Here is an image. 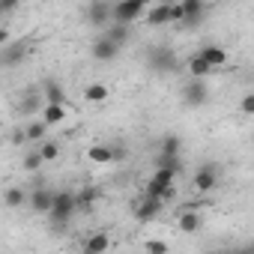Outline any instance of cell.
<instances>
[{
	"label": "cell",
	"mask_w": 254,
	"mask_h": 254,
	"mask_svg": "<svg viewBox=\"0 0 254 254\" xmlns=\"http://www.w3.org/2000/svg\"><path fill=\"white\" fill-rule=\"evenodd\" d=\"M42 108H45V102H42L39 87L24 90V93L18 96V102H15V114H21V117H39V111H42Z\"/></svg>",
	"instance_id": "9"
},
{
	"label": "cell",
	"mask_w": 254,
	"mask_h": 254,
	"mask_svg": "<svg viewBox=\"0 0 254 254\" xmlns=\"http://www.w3.org/2000/svg\"><path fill=\"white\" fill-rule=\"evenodd\" d=\"M111 9H114V3H108V0H90V3L84 6V21H87V27H93V30L111 27Z\"/></svg>",
	"instance_id": "5"
},
{
	"label": "cell",
	"mask_w": 254,
	"mask_h": 254,
	"mask_svg": "<svg viewBox=\"0 0 254 254\" xmlns=\"http://www.w3.org/2000/svg\"><path fill=\"white\" fill-rule=\"evenodd\" d=\"M180 96H183V105H189V108H203V105L209 102L212 93H209L206 81H194V78H189V81L183 84Z\"/></svg>",
	"instance_id": "7"
},
{
	"label": "cell",
	"mask_w": 254,
	"mask_h": 254,
	"mask_svg": "<svg viewBox=\"0 0 254 254\" xmlns=\"http://www.w3.org/2000/svg\"><path fill=\"white\" fill-rule=\"evenodd\" d=\"M111 251V233L108 230H96L84 239V248L81 254H108Z\"/></svg>",
	"instance_id": "12"
},
{
	"label": "cell",
	"mask_w": 254,
	"mask_h": 254,
	"mask_svg": "<svg viewBox=\"0 0 254 254\" xmlns=\"http://www.w3.org/2000/svg\"><path fill=\"white\" fill-rule=\"evenodd\" d=\"M162 200H153V197H138L135 200V206H132V212H135V221H141V224H150V221H156L159 215H162Z\"/></svg>",
	"instance_id": "10"
},
{
	"label": "cell",
	"mask_w": 254,
	"mask_h": 254,
	"mask_svg": "<svg viewBox=\"0 0 254 254\" xmlns=\"http://www.w3.org/2000/svg\"><path fill=\"white\" fill-rule=\"evenodd\" d=\"M120 51H123V48H117V45L108 42L105 36H99V39L90 45V54H93V60H99V63H111V60H117Z\"/></svg>",
	"instance_id": "14"
},
{
	"label": "cell",
	"mask_w": 254,
	"mask_h": 254,
	"mask_svg": "<svg viewBox=\"0 0 254 254\" xmlns=\"http://www.w3.org/2000/svg\"><path fill=\"white\" fill-rule=\"evenodd\" d=\"M51 200H54V191H51V189H33V191H27V203H30V209L39 212V215H48Z\"/></svg>",
	"instance_id": "17"
},
{
	"label": "cell",
	"mask_w": 254,
	"mask_h": 254,
	"mask_svg": "<svg viewBox=\"0 0 254 254\" xmlns=\"http://www.w3.org/2000/svg\"><path fill=\"white\" fill-rule=\"evenodd\" d=\"M3 45H9V30L0 24V48H3Z\"/></svg>",
	"instance_id": "34"
},
{
	"label": "cell",
	"mask_w": 254,
	"mask_h": 254,
	"mask_svg": "<svg viewBox=\"0 0 254 254\" xmlns=\"http://www.w3.org/2000/svg\"><path fill=\"white\" fill-rule=\"evenodd\" d=\"M242 114H254V93H248V96H242Z\"/></svg>",
	"instance_id": "32"
},
{
	"label": "cell",
	"mask_w": 254,
	"mask_h": 254,
	"mask_svg": "<svg viewBox=\"0 0 254 254\" xmlns=\"http://www.w3.org/2000/svg\"><path fill=\"white\" fill-rule=\"evenodd\" d=\"M227 254H254V245H242V248H233Z\"/></svg>",
	"instance_id": "35"
},
{
	"label": "cell",
	"mask_w": 254,
	"mask_h": 254,
	"mask_svg": "<svg viewBox=\"0 0 254 254\" xmlns=\"http://www.w3.org/2000/svg\"><path fill=\"white\" fill-rule=\"evenodd\" d=\"M206 12H209V6L203 0H180V3H174V9H171V18H174V24H180L186 30H194L203 21Z\"/></svg>",
	"instance_id": "2"
},
{
	"label": "cell",
	"mask_w": 254,
	"mask_h": 254,
	"mask_svg": "<svg viewBox=\"0 0 254 254\" xmlns=\"http://www.w3.org/2000/svg\"><path fill=\"white\" fill-rule=\"evenodd\" d=\"M3 203H6L9 209H21V206L27 203V191H24L21 186H9V189H3Z\"/></svg>",
	"instance_id": "25"
},
{
	"label": "cell",
	"mask_w": 254,
	"mask_h": 254,
	"mask_svg": "<svg viewBox=\"0 0 254 254\" xmlns=\"http://www.w3.org/2000/svg\"><path fill=\"white\" fill-rule=\"evenodd\" d=\"M36 153H39V159H42V165H45V162H54V159L60 156V147H57L54 141H42V144L36 147Z\"/></svg>",
	"instance_id": "28"
},
{
	"label": "cell",
	"mask_w": 254,
	"mask_h": 254,
	"mask_svg": "<svg viewBox=\"0 0 254 254\" xmlns=\"http://www.w3.org/2000/svg\"><path fill=\"white\" fill-rule=\"evenodd\" d=\"M0 132H3V126H0Z\"/></svg>",
	"instance_id": "36"
},
{
	"label": "cell",
	"mask_w": 254,
	"mask_h": 254,
	"mask_svg": "<svg viewBox=\"0 0 254 254\" xmlns=\"http://www.w3.org/2000/svg\"><path fill=\"white\" fill-rule=\"evenodd\" d=\"M147 254H168V242L165 239H147Z\"/></svg>",
	"instance_id": "30"
},
{
	"label": "cell",
	"mask_w": 254,
	"mask_h": 254,
	"mask_svg": "<svg viewBox=\"0 0 254 254\" xmlns=\"http://www.w3.org/2000/svg\"><path fill=\"white\" fill-rule=\"evenodd\" d=\"M156 171H168L177 177L183 171V156H156Z\"/></svg>",
	"instance_id": "27"
},
{
	"label": "cell",
	"mask_w": 254,
	"mask_h": 254,
	"mask_svg": "<svg viewBox=\"0 0 254 254\" xmlns=\"http://www.w3.org/2000/svg\"><path fill=\"white\" fill-rule=\"evenodd\" d=\"M218 165L215 162H206V165H200L197 168V174L191 177V186H194V191L197 194H209V191H215V186H218Z\"/></svg>",
	"instance_id": "8"
},
{
	"label": "cell",
	"mask_w": 254,
	"mask_h": 254,
	"mask_svg": "<svg viewBox=\"0 0 254 254\" xmlns=\"http://www.w3.org/2000/svg\"><path fill=\"white\" fill-rule=\"evenodd\" d=\"M200 224H203V218H200V212H194V209H183L180 218H177V227H180L183 233H197Z\"/></svg>",
	"instance_id": "21"
},
{
	"label": "cell",
	"mask_w": 254,
	"mask_h": 254,
	"mask_svg": "<svg viewBox=\"0 0 254 254\" xmlns=\"http://www.w3.org/2000/svg\"><path fill=\"white\" fill-rule=\"evenodd\" d=\"M99 197H102V191H99L96 186H84V189H78V191H75V209H78V212H84V215H90Z\"/></svg>",
	"instance_id": "16"
},
{
	"label": "cell",
	"mask_w": 254,
	"mask_h": 254,
	"mask_svg": "<svg viewBox=\"0 0 254 254\" xmlns=\"http://www.w3.org/2000/svg\"><path fill=\"white\" fill-rule=\"evenodd\" d=\"M27 54H30V48H27V42L24 39H15V42H9V45H3L0 48V66H18V63H24L27 60Z\"/></svg>",
	"instance_id": "11"
},
{
	"label": "cell",
	"mask_w": 254,
	"mask_h": 254,
	"mask_svg": "<svg viewBox=\"0 0 254 254\" xmlns=\"http://www.w3.org/2000/svg\"><path fill=\"white\" fill-rule=\"evenodd\" d=\"M171 9H174V3H156V6H150V9L144 12L147 27H165V24H174Z\"/></svg>",
	"instance_id": "13"
},
{
	"label": "cell",
	"mask_w": 254,
	"mask_h": 254,
	"mask_svg": "<svg viewBox=\"0 0 254 254\" xmlns=\"http://www.w3.org/2000/svg\"><path fill=\"white\" fill-rule=\"evenodd\" d=\"M126 156V147H120V144H93L90 150H87V159L93 162V165H114V162H123Z\"/></svg>",
	"instance_id": "6"
},
{
	"label": "cell",
	"mask_w": 254,
	"mask_h": 254,
	"mask_svg": "<svg viewBox=\"0 0 254 254\" xmlns=\"http://www.w3.org/2000/svg\"><path fill=\"white\" fill-rule=\"evenodd\" d=\"M144 60H147V69L153 75H162V78H168V75H174L180 69V57H177V51L171 45H150Z\"/></svg>",
	"instance_id": "1"
},
{
	"label": "cell",
	"mask_w": 254,
	"mask_h": 254,
	"mask_svg": "<svg viewBox=\"0 0 254 254\" xmlns=\"http://www.w3.org/2000/svg\"><path fill=\"white\" fill-rule=\"evenodd\" d=\"M102 36H105L108 42H114L117 48H123L126 42H129V36H132V27H123V24H111V27H105V30H102Z\"/></svg>",
	"instance_id": "22"
},
{
	"label": "cell",
	"mask_w": 254,
	"mask_h": 254,
	"mask_svg": "<svg viewBox=\"0 0 254 254\" xmlns=\"http://www.w3.org/2000/svg\"><path fill=\"white\" fill-rule=\"evenodd\" d=\"M212 254H215V251H212Z\"/></svg>",
	"instance_id": "37"
},
{
	"label": "cell",
	"mask_w": 254,
	"mask_h": 254,
	"mask_svg": "<svg viewBox=\"0 0 254 254\" xmlns=\"http://www.w3.org/2000/svg\"><path fill=\"white\" fill-rule=\"evenodd\" d=\"M144 12H147V3H144V0H123V3H114V9H111V24L132 27Z\"/></svg>",
	"instance_id": "4"
},
{
	"label": "cell",
	"mask_w": 254,
	"mask_h": 254,
	"mask_svg": "<svg viewBox=\"0 0 254 254\" xmlns=\"http://www.w3.org/2000/svg\"><path fill=\"white\" fill-rule=\"evenodd\" d=\"M159 156H183V138L180 135H165L159 141Z\"/></svg>",
	"instance_id": "26"
},
{
	"label": "cell",
	"mask_w": 254,
	"mask_h": 254,
	"mask_svg": "<svg viewBox=\"0 0 254 254\" xmlns=\"http://www.w3.org/2000/svg\"><path fill=\"white\" fill-rule=\"evenodd\" d=\"M9 141H12L15 147H24V144H27V138H24V126H21V129H15V132H12V138H9Z\"/></svg>",
	"instance_id": "33"
},
{
	"label": "cell",
	"mask_w": 254,
	"mask_h": 254,
	"mask_svg": "<svg viewBox=\"0 0 254 254\" xmlns=\"http://www.w3.org/2000/svg\"><path fill=\"white\" fill-rule=\"evenodd\" d=\"M39 93H42V102L45 105H66V93H63V87L54 78H45L39 84Z\"/></svg>",
	"instance_id": "18"
},
{
	"label": "cell",
	"mask_w": 254,
	"mask_h": 254,
	"mask_svg": "<svg viewBox=\"0 0 254 254\" xmlns=\"http://www.w3.org/2000/svg\"><path fill=\"white\" fill-rule=\"evenodd\" d=\"M66 117H69L66 105H45V108L39 111V120H42L45 126H60Z\"/></svg>",
	"instance_id": "20"
},
{
	"label": "cell",
	"mask_w": 254,
	"mask_h": 254,
	"mask_svg": "<svg viewBox=\"0 0 254 254\" xmlns=\"http://www.w3.org/2000/svg\"><path fill=\"white\" fill-rule=\"evenodd\" d=\"M84 99H87L90 105H105V102L111 99V87H108V84L93 81V84H87V87H84Z\"/></svg>",
	"instance_id": "19"
},
{
	"label": "cell",
	"mask_w": 254,
	"mask_h": 254,
	"mask_svg": "<svg viewBox=\"0 0 254 254\" xmlns=\"http://www.w3.org/2000/svg\"><path fill=\"white\" fill-rule=\"evenodd\" d=\"M45 135H48V126L42 123V120H30L27 126H24V138H27V144H42L45 141Z\"/></svg>",
	"instance_id": "23"
},
{
	"label": "cell",
	"mask_w": 254,
	"mask_h": 254,
	"mask_svg": "<svg viewBox=\"0 0 254 254\" xmlns=\"http://www.w3.org/2000/svg\"><path fill=\"white\" fill-rule=\"evenodd\" d=\"M197 57H200V60H203V63H206V66H209L212 72H215V69H221V66L227 63V51H224L221 45H215V42L203 45V48L197 51Z\"/></svg>",
	"instance_id": "15"
},
{
	"label": "cell",
	"mask_w": 254,
	"mask_h": 254,
	"mask_svg": "<svg viewBox=\"0 0 254 254\" xmlns=\"http://www.w3.org/2000/svg\"><path fill=\"white\" fill-rule=\"evenodd\" d=\"M75 191L63 189V191H54V200H51V209H48V221L54 227H66L72 218H75Z\"/></svg>",
	"instance_id": "3"
},
{
	"label": "cell",
	"mask_w": 254,
	"mask_h": 254,
	"mask_svg": "<svg viewBox=\"0 0 254 254\" xmlns=\"http://www.w3.org/2000/svg\"><path fill=\"white\" fill-rule=\"evenodd\" d=\"M186 72H189V78H194V81H206L209 75H212V69L194 54V57H189V63H186Z\"/></svg>",
	"instance_id": "24"
},
{
	"label": "cell",
	"mask_w": 254,
	"mask_h": 254,
	"mask_svg": "<svg viewBox=\"0 0 254 254\" xmlns=\"http://www.w3.org/2000/svg\"><path fill=\"white\" fill-rule=\"evenodd\" d=\"M18 9V0H0V15H9Z\"/></svg>",
	"instance_id": "31"
},
{
	"label": "cell",
	"mask_w": 254,
	"mask_h": 254,
	"mask_svg": "<svg viewBox=\"0 0 254 254\" xmlns=\"http://www.w3.org/2000/svg\"><path fill=\"white\" fill-rule=\"evenodd\" d=\"M21 168H24L27 174H33V171H39V168H42V159H39V153H36V150H30V153L24 156V162H21Z\"/></svg>",
	"instance_id": "29"
}]
</instances>
